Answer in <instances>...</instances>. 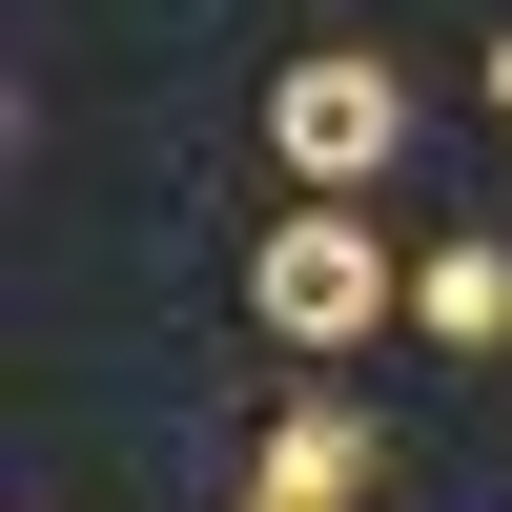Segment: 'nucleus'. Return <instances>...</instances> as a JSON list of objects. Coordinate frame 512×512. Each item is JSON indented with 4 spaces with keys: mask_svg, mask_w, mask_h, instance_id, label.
<instances>
[{
    "mask_svg": "<svg viewBox=\"0 0 512 512\" xmlns=\"http://www.w3.org/2000/svg\"><path fill=\"white\" fill-rule=\"evenodd\" d=\"M246 308H267V349H369V328L410 308V267H390L369 205H287V226L246 246Z\"/></svg>",
    "mask_w": 512,
    "mask_h": 512,
    "instance_id": "nucleus-1",
    "label": "nucleus"
},
{
    "mask_svg": "<svg viewBox=\"0 0 512 512\" xmlns=\"http://www.w3.org/2000/svg\"><path fill=\"white\" fill-rule=\"evenodd\" d=\"M267 144H287V185H308V205H349V185H390V144H410V82L369 62V41H308V62L267 82Z\"/></svg>",
    "mask_w": 512,
    "mask_h": 512,
    "instance_id": "nucleus-2",
    "label": "nucleus"
},
{
    "mask_svg": "<svg viewBox=\"0 0 512 512\" xmlns=\"http://www.w3.org/2000/svg\"><path fill=\"white\" fill-rule=\"evenodd\" d=\"M246 492H267V512H369V492H390V451H369V410H287V431H267V472H246Z\"/></svg>",
    "mask_w": 512,
    "mask_h": 512,
    "instance_id": "nucleus-3",
    "label": "nucleus"
},
{
    "mask_svg": "<svg viewBox=\"0 0 512 512\" xmlns=\"http://www.w3.org/2000/svg\"><path fill=\"white\" fill-rule=\"evenodd\" d=\"M410 328H431V349H512V246H492V226H451L431 267H410Z\"/></svg>",
    "mask_w": 512,
    "mask_h": 512,
    "instance_id": "nucleus-4",
    "label": "nucleus"
},
{
    "mask_svg": "<svg viewBox=\"0 0 512 512\" xmlns=\"http://www.w3.org/2000/svg\"><path fill=\"white\" fill-rule=\"evenodd\" d=\"M472 103H492V123H512V21H492V41H472Z\"/></svg>",
    "mask_w": 512,
    "mask_h": 512,
    "instance_id": "nucleus-5",
    "label": "nucleus"
},
{
    "mask_svg": "<svg viewBox=\"0 0 512 512\" xmlns=\"http://www.w3.org/2000/svg\"><path fill=\"white\" fill-rule=\"evenodd\" d=\"M226 512H267V492H226Z\"/></svg>",
    "mask_w": 512,
    "mask_h": 512,
    "instance_id": "nucleus-6",
    "label": "nucleus"
}]
</instances>
